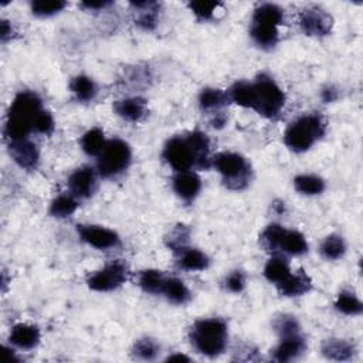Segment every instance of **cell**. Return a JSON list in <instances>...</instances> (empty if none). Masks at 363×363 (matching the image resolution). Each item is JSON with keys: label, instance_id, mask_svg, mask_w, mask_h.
<instances>
[{"label": "cell", "instance_id": "14", "mask_svg": "<svg viewBox=\"0 0 363 363\" xmlns=\"http://www.w3.org/2000/svg\"><path fill=\"white\" fill-rule=\"evenodd\" d=\"M173 190L182 200L190 203L200 193L201 180L194 172H178L173 178Z\"/></svg>", "mask_w": 363, "mask_h": 363}, {"label": "cell", "instance_id": "32", "mask_svg": "<svg viewBox=\"0 0 363 363\" xmlns=\"http://www.w3.org/2000/svg\"><path fill=\"white\" fill-rule=\"evenodd\" d=\"M320 251L321 255L327 258V260H339L346 251L345 240L338 234H331L322 241Z\"/></svg>", "mask_w": 363, "mask_h": 363}, {"label": "cell", "instance_id": "22", "mask_svg": "<svg viewBox=\"0 0 363 363\" xmlns=\"http://www.w3.org/2000/svg\"><path fill=\"white\" fill-rule=\"evenodd\" d=\"M178 264L180 269L186 271H203L211 264L209 257L197 248L186 247L180 252H178Z\"/></svg>", "mask_w": 363, "mask_h": 363}, {"label": "cell", "instance_id": "43", "mask_svg": "<svg viewBox=\"0 0 363 363\" xmlns=\"http://www.w3.org/2000/svg\"><path fill=\"white\" fill-rule=\"evenodd\" d=\"M13 34V29L12 24L6 20H2V41H8V38H10Z\"/></svg>", "mask_w": 363, "mask_h": 363}, {"label": "cell", "instance_id": "31", "mask_svg": "<svg viewBox=\"0 0 363 363\" xmlns=\"http://www.w3.org/2000/svg\"><path fill=\"white\" fill-rule=\"evenodd\" d=\"M78 207L77 200L70 196V194H62L59 197H56L53 201H51L50 206V215L59 218V219H64L69 218L71 215L76 213Z\"/></svg>", "mask_w": 363, "mask_h": 363}, {"label": "cell", "instance_id": "35", "mask_svg": "<svg viewBox=\"0 0 363 363\" xmlns=\"http://www.w3.org/2000/svg\"><path fill=\"white\" fill-rule=\"evenodd\" d=\"M161 352V346L158 342L150 338L138 339L132 348V353L142 360H153Z\"/></svg>", "mask_w": 363, "mask_h": 363}, {"label": "cell", "instance_id": "27", "mask_svg": "<svg viewBox=\"0 0 363 363\" xmlns=\"http://www.w3.org/2000/svg\"><path fill=\"white\" fill-rule=\"evenodd\" d=\"M106 143V135H104V131L98 127L91 128L81 138V148L88 157H98Z\"/></svg>", "mask_w": 363, "mask_h": 363}, {"label": "cell", "instance_id": "38", "mask_svg": "<svg viewBox=\"0 0 363 363\" xmlns=\"http://www.w3.org/2000/svg\"><path fill=\"white\" fill-rule=\"evenodd\" d=\"M67 8L66 2L57 0V2H33L31 12L38 17H50L60 13L63 9Z\"/></svg>", "mask_w": 363, "mask_h": 363}, {"label": "cell", "instance_id": "13", "mask_svg": "<svg viewBox=\"0 0 363 363\" xmlns=\"http://www.w3.org/2000/svg\"><path fill=\"white\" fill-rule=\"evenodd\" d=\"M70 190L74 196L87 199L91 197L97 189V173L90 166H83L74 171L69 179Z\"/></svg>", "mask_w": 363, "mask_h": 363}, {"label": "cell", "instance_id": "11", "mask_svg": "<svg viewBox=\"0 0 363 363\" xmlns=\"http://www.w3.org/2000/svg\"><path fill=\"white\" fill-rule=\"evenodd\" d=\"M77 232L80 239L87 243L88 245L98 248V250H110V248H115L121 244L120 236L102 226H85V225H78L77 226Z\"/></svg>", "mask_w": 363, "mask_h": 363}, {"label": "cell", "instance_id": "5", "mask_svg": "<svg viewBox=\"0 0 363 363\" xmlns=\"http://www.w3.org/2000/svg\"><path fill=\"white\" fill-rule=\"evenodd\" d=\"M325 131L327 125L321 115H302L287 128L284 142L294 152H305L325 135Z\"/></svg>", "mask_w": 363, "mask_h": 363}, {"label": "cell", "instance_id": "30", "mask_svg": "<svg viewBox=\"0 0 363 363\" xmlns=\"http://www.w3.org/2000/svg\"><path fill=\"white\" fill-rule=\"evenodd\" d=\"M294 187L301 194L315 196L325 190V182L315 175H299L294 179Z\"/></svg>", "mask_w": 363, "mask_h": 363}, {"label": "cell", "instance_id": "26", "mask_svg": "<svg viewBox=\"0 0 363 363\" xmlns=\"http://www.w3.org/2000/svg\"><path fill=\"white\" fill-rule=\"evenodd\" d=\"M70 90L80 102H90L95 98L98 88L94 80L87 76H77L70 83Z\"/></svg>", "mask_w": 363, "mask_h": 363}, {"label": "cell", "instance_id": "33", "mask_svg": "<svg viewBox=\"0 0 363 363\" xmlns=\"http://www.w3.org/2000/svg\"><path fill=\"white\" fill-rule=\"evenodd\" d=\"M335 308L339 311V313H342L345 315H360L363 311V304L353 292L342 291L338 295Z\"/></svg>", "mask_w": 363, "mask_h": 363}, {"label": "cell", "instance_id": "12", "mask_svg": "<svg viewBox=\"0 0 363 363\" xmlns=\"http://www.w3.org/2000/svg\"><path fill=\"white\" fill-rule=\"evenodd\" d=\"M9 153L12 159L23 169L33 171L40 161L38 148L34 142L26 139L10 141L9 143Z\"/></svg>", "mask_w": 363, "mask_h": 363}, {"label": "cell", "instance_id": "23", "mask_svg": "<svg viewBox=\"0 0 363 363\" xmlns=\"http://www.w3.org/2000/svg\"><path fill=\"white\" fill-rule=\"evenodd\" d=\"M321 352L327 359L346 362L355 356L356 349L350 342L345 339H327L321 346Z\"/></svg>", "mask_w": 363, "mask_h": 363}, {"label": "cell", "instance_id": "8", "mask_svg": "<svg viewBox=\"0 0 363 363\" xmlns=\"http://www.w3.org/2000/svg\"><path fill=\"white\" fill-rule=\"evenodd\" d=\"M162 157L176 172H186L192 168H197L196 155L187 135L169 139L164 148Z\"/></svg>", "mask_w": 363, "mask_h": 363}, {"label": "cell", "instance_id": "28", "mask_svg": "<svg viewBox=\"0 0 363 363\" xmlns=\"http://www.w3.org/2000/svg\"><path fill=\"white\" fill-rule=\"evenodd\" d=\"M290 274V263L284 257H273L264 267V277L276 285L283 283Z\"/></svg>", "mask_w": 363, "mask_h": 363}, {"label": "cell", "instance_id": "44", "mask_svg": "<svg viewBox=\"0 0 363 363\" xmlns=\"http://www.w3.org/2000/svg\"><path fill=\"white\" fill-rule=\"evenodd\" d=\"M168 360H169V362H173V360H185V362H189L190 359H189L187 356H185V355H172V356L168 357Z\"/></svg>", "mask_w": 363, "mask_h": 363}, {"label": "cell", "instance_id": "25", "mask_svg": "<svg viewBox=\"0 0 363 363\" xmlns=\"http://www.w3.org/2000/svg\"><path fill=\"white\" fill-rule=\"evenodd\" d=\"M166 278L168 277H165V274L159 270H143L139 274L138 284L146 294L159 295L162 294Z\"/></svg>", "mask_w": 363, "mask_h": 363}, {"label": "cell", "instance_id": "3", "mask_svg": "<svg viewBox=\"0 0 363 363\" xmlns=\"http://www.w3.org/2000/svg\"><path fill=\"white\" fill-rule=\"evenodd\" d=\"M189 338L193 348L199 353L209 357H216L222 355L227 346L229 331L223 320H199L190 328Z\"/></svg>", "mask_w": 363, "mask_h": 363}, {"label": "cell", "instance_id": "9", "mask_svg": "<svg viewBox=\"0 0 363 363\" xmlns=\"http://www.w3.org/2000/svg\"><path fill=\"white\" fill-rule=\"evenodd\" d=\"M128 274V266L121 260H117L107 264L102 270L94 273L87 280V284L92 291L108 292L121 287L127 281Z\"/></svg>", "mask_w": 363, "mask_h": 363}, {"label": "cell", "instance_id": "19", "mask_svg": "<svg viewBox=\"0 0 363 363\" xmlns=\"http://www.w3.org/2000/svg\"><path fill=\"white\" fill-rule=\"evenodd\" d=\"M187 139L194 150L196 159H197V168L200 169H209L212 166V159H211V139L204 132L200 131H193L186 134Z\"/></svg>", "mask_w": 363, "mask_h": 363}, {"label": "cell", "instance_id": "6", "mask_svg": "<svg viewBox=\"0 0 363 363\" xmlns=\"http://www.w3.org/2000/svg\"><path fill=\"white\" fill-rule=\"evenodd\" d=\"M213 166L220 173L223 185L230 190H243L251 180V166L236 152H222L213 159Z\"/></svg>", "mask_w": 363, "mask_h": 363}, {"label": "cell", "instance_id": "29", "mask_svg": "<svg viewBox=\"0 0 363 363\" xmlns=\"http://www.w3.org/2000/svg\"><path fill=\"white\" fill-rule=\"evenodd\" d=\"M162 294L166 299L176 305H185L190 299V291L179 278H166Z\"/></svg>", "mask_w": 363, "mask_h": 363}, {"label": "cell", "instance_id": "4", "mask_svg": "<svg viewBox=\"0 0 363 363\" xmlns=\"http://www.w3.org/2000/svg\"><path fill=\"white\" fill-rule=\"evenodd\" d=\"M284 22V12L274 3H263L257 6L252 15L250 34L257 45L271 48L278 43V27Z\"/></svg>", "mask_w": 363, "mask_h": 363}, {"label": "cell", "instance_id": "15", "mask_svg": "<svg viewBox=\"0 0 363 363\" xmlns=\"http://www.w3.org/2000/svg\"><path fill=\"white\" fill-rule=\"evenodd\" d=\"M115 114L129 122H139L146 115V101L141 97L115 101L113 106Z\"/></svg>", "mask_w": 363, "mask_h": 363}, {"label": "cell", "instance_id": "1", "mask_svg": "<svg viewBox=\"0 0 363 363\" xmlns=\"http://www.w3.org/2000/svg\"><path fill=\"white\" fill-rule=\"evenodd\" d=\"M227 92L232 102L269 120L278 118L285 106L284 91L266 74L258 76L254 81H237Z\"/></svg>", "mask_w": 363, "mask_h": 363}, {"label": "cell", "instance_id": "41", "mask_svg": "<svg viewBox=\"0 0 363 363\" xmlns=\"http://www.w3.org/2000/svg\"><path fill=\"white\" fill-rule=\"evenodd\" d=\"M111 5L113 2H108V0H99V2H83L80 6L87 10H102Z\"/></svg>", "mask_w": 363, "mask_h": 363}, {"label": "cell", "instance_id": "42", "mask_svg": "<svg viewBox=\"0 0 363 363\" xmlns=\"http://www.w3.org/2000/svg\"><path fill=\"white\" fill-rule=\"evenodd\" d=\"M321 97H322L324 102H334V101L338 99L339 92H338V90H336L335 87H331V85H329V87H327V88L322 90Z\"/></svg>", "mask_w": 363, "mask_h": 363}, {"label": "cell", "instance_id": "39", "mask_svg": "<svg viewBox=\"0 0 363 363\" xmlns=\"http://www.w3.org/2000/svg\"><path fill=\"white\" fill-rule=\"evenodd\" d=\"M34 131L38 134H44V135H50L55 131V120L48 111L43 110L38 114V117L36 118V122H34Z\"/></svg>", "mask_w": 363, "mask_h": 363}, {"label": "cell", "instance_id": "20", "mask_svg": "<svg viewBox=\"0 0 363 363\" xmlns=\"http://www.w3.org/2000/svg\"><path fill=\"white\" fill-rule=\"evenodd\" d=\"M276 251H283V252L291 254V255H301L308 251V243H306L304 234H301L299 232L283 229V232L277 240Z\"/></svg>", "mask_w": 363, "mask_h": 363}, {"label": "cell", "instance_id": "40", "mask_svg": "<svg viewBox=\"0 0 363 363\" xmlns=\"http://www.w3.org/2000/svg\"><path fill=\"white\" fill-rule=\"evenodd\" d=\"M225 285L226 288L230 291V292H234V294H239L244 290L245 287V276L244 273L236 270L233 273H230L227 277H226V281H225Z\"/></svg>", "mask_w": 363, "mask_h": 363}, {"label": "cell", "instance_id": "37", "mask_svg": "<svg viewBox=\"0 0 363 363\" xmlns=\"http://www.w3.org/2000/svg\"><path fill=\"white\" fill-rule=\"evenodd\" d=\"M223 8L222 3L219 2H190L189 3V9L193 12V15L199 19V20H213L216 13Z\"/></svg>", "mask_w": 363, "mask_h": 363}, {"label": "cell", "instance_id": "21", "mask_svg": "<svg viewBox=\"0 0 363 363\" xmlns=\"http://www.w3.org/2000/svg\"><path fill=\"white\" fill-rule=\"evenodd\" d=\"M131 6L136 10L135 24L142 30H153L158 24L159 3L157 2H132Z\"/></svg>", "mask_w": 363, "mask_h": 363}, {"label": "cell", "instance_id": "18", "mask_svg": "<svg viewBox=\"0 0 363 363\" xmlns=\"http://www.w3.org/2000/svg\"><path fill=\"white\" fill-rule=\"evenodd\" d=\"M9 341L20 349H33L40 342V329L30 324H17L12 328Z\"/></svg>", "mask_w": 363, "mask_h": 363}, {"label": "cell", "instance_id": "7", "mask_svg": "<svg viewBox=\"0 0 363 363\" xmlns=\"http://www.w3.org/2000/svg\"><path fill=\"white\" fill-rule=\"evenodd\" d=\"M97 158L98 173L102 178H115L128 169L132 159V152L125 141L114 138L107 141L106 146H104L102 152Z\"/></svg>", "mask_w": 363, "mask_h": 363}, {"label": "cell", "instance_id": "34", "mask_svg": "<svg viewBox=\"0 0 363 363\" xmlns=\"http://www.w3.org/2000/svg\"><path fill=\"white\" fill-rule=\"evenodd\" d=\"M273 328L278 334L280 339L301 334V327H299V322L297 321V318L292 315H287V314L276 317V320L273 321Z\"/></svg>", "mask_w": 363, "mask_h": 363}, {"label": "cell", "instance_id": "24", "mask_svg": "<svg viewBox=\"0 0 363 363\" xmlns=\"http://www.w3.org/2000/svg\"><path fill=\"white\" fill-rule=\"evenodd\" d=\"M230 102L229 92L218 88H204L199 95V106L203 111H218Z\"/></svg>", "mask_w": 363, "mask_h": 363}, {"label": "cell", "instance_id": "17", "mask_svg": "<svg viewBox=\"0 0 363 363\" xmlns=\"http://www.w3.org/2000/svg\"><path fill=\"white\" fill-rule=\"evenodd\" d=\"M278 291L284 297H299L313 290V281L306 276L304 270L295 274H290L283 283L277 285Z\"/></svg>", "mask_w": 363, "mask_h": 363}, {"label": "cell", "instance_id": "2", "mask_svg": "<svg viewBox=\"0 0 363 363\" xmlns=\"http://www.w3.org/2000/svg\"><path fill=\"white\" fill-rule=\"evenodd\" d=\"M43 111L41 98L33 91L19 92L10 106L5 135L10 141L26 139L27 135L34 129V122L38 114Z\"/></svg>", "mask_w": 363, "mask_h": 363}, {"label": "cell", "instance_id": "36", "mask_svg": "<svg viewBox=\"0 0 363 363\" xmlns=\"http://www.w3.org/2000/svg\"><path fill=\"white\" fill-rule=\"evenodd\" d=\"M189 240H190V230L186 226L179 225L169 233V236H166L165 243L173 252L178 254L187 247Z\"/></svg>", "mask_w": 363, "mask_h": 363}, {"label": "cell", "instance_id": "16", "mask_svg": "<svg viewBox=\"0 0 363 363\" xmlns=\"http://www.w3.org/2000/svg\"><path fill=\"white\" fill-rule=\"evenodd\" d=\"M305 349L306 343L301 334L288 338H281V342L273 350V359L277 362H291L301 356Z\"/></svg>", "mask_w": 363, "mask_h": 363}, {"label": "cell", "instance_id": "10", "mask_svg": "<svg viewBox=\"0 0 363 363\" xmlns=\"http://www.w3.org/2000/svg\"><path fill=\"white\" fill-rule=\"evenodd\" d=\"M299 27L306 36L324 37L331 33L334 19L320 6H308L299 13Z\"/></svg>", "mask_w": 363, "mask_h": 363}]
</instances>
